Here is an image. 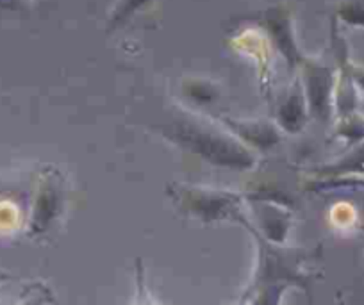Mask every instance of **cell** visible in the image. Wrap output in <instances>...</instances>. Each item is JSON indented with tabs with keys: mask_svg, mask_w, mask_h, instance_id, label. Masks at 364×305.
Masks as SVG:
<instances>
[{
	"mask_svg": "<svg viewBox=\"0 0 364 305\" xmlns=\"http://www.w3.org/2000/svg\"><path fill=\"white\" fill-rule=\"evenodd\" d=\"M240 225L250 232L257 247L254 280L243 294L247 305H281L289 287H299L309 293L313 273L306 264L314 257L313 250L269 243L254 229L248 216L240 220Z\"/></svg>",
	"mask_w": 364,
	"mask_h": 305,
	"instance_id": "6da1fadb",
	"label": "cell"
},
{
	"mask_svg": "<svg viewBox=\"0 0 364 305\" xmlns=\"http://www.w3.org/2000/svg\"><path fill=\"white\" fill-rule=\"evenodd\" d=\"M163 136L215 166L234 171H248L255 166V154L229 129L193 113L175 114L163 129Z\"/></svg>",
	"mask_w": 364,
	"mask_h": 305,
	"instance_id": "7a4b0ae2",
	"label": "cell"
},
{
	"mask_svg": "<svg viewBox=\"0 0 364 305\" xmlns=\"http://www.w3.org/2000/svg\"><path fill=\"white\" fill-rule=\"evenodd\" d=\"M166 193L182 215L200 220L204 223H240V220L247 216L243 213L247 195L232 191V189L173 182L168 186Z\"/></svg>",
	"mask_w": 364,
	"mask_h": 305,
	"instance_id": "3957f363",
	"label": "cell"
},
{
	"mask_svg": "<svg viewBox=\"0 0 364 305\" xmlns=\"http://www.w3.org/2000/svg\"><path fill=\"white\" fill-rule=\"evenodd\" d=\"M304 95L307 100L309 117L321 124H328L332 118V91H334V72L328 66L316 61H306L304 68Z\"/></svg>",
	"mask_w": 364,
	"mask_h": 305,
	"instance_id": "277c9868",
	"label": "cell"
},
{
	"mask_svg": "<svg viewBox=\"0 0 364 305\" xmlns=\"http://www.w3.org/2000/svg\"><path fill=\"white\" fill-rule=\"evenodd\" d=\"M250 203L252 218L250 223L264 240L275 245H286L289 227H291V211L277 200L269 198H252Z\"/></svg>",
	"mask_w": 364,
	"mask_h": 305,
	"instance_id": "5b68a950",
	"label": "cell"
},
{
	"mask_svg": "<svg viewBox=\"0 0 364 305\" xmlns=\"http://www.w3.org/2000/svg\"><path fill=\"white\" fill-rule=\"evenodd\" d=\"M223 125H227L236 138H240L248 149L269 150L277 146L282 139V131L279 125L268 120H234V118H223Z\"/></svg>",
	"mask_w": 364,
	"mask_h": 305,
	"instance_id": "8992f818",
	"label": "cell"
},
{
	"mask_svg": "<svg viewBox=\"0 0 364 305\" xmlns=\"http://www.w3.org/2000/svg\"><path fill=\"white\" fill-rule=\"evenodd\" d=\"M309 118V109H307V100L304 95V87L295 84L277 107V125L282 132L296 134L302 131Z\"/></svg>",
	"mask_w": 364,
	"mask_h": 305,
	"instance_id": "52a82bcc",
	"label": "cell"
},
{
	"mask_svg": "<svg viewBox=\"0 0 364 305\" xmlns=\"http://www.w3.org/2000/svg\"><path fill=\"white\" fill-rule=\"evenodd\" d=\"M316 173L320 177H325V181L345 178L346 175H363L364 177V141L352 145L348 152L339 156L332 163L318 166Z\"/></svg>",
	"mask_w": 364,
	"mask_h": 305,
	"instance_id": "ba28073f",
	"label": "cell"
},
{
	"mask_svg": "<svg viewBox=\"0 0 364 305\" xmlns=\"http://www.w3.org/2000/svg\"><path fill=\"white\" fill-rule=\"evenodd\" d=\"M55 203H58V193L52 188V182H43L40 193H38L36 203H34L31 234H41L48 229L55 216Z\"/></svg>",
	"mask_w": 364,
	"mask_h": 305,
	"instance_id": "9c48e42d",
	"label": "cell"
},
{
	"mask_svg": "<svg viewBox=\"0 0 364 305\" xmlns=\"http://www.w3.org/2000/svg\"><path fill=\"white\" fill-rule=\"evenodd\" d=\"M336 138L345 139L350 145L364 141V117L355 113H350L346 117L339 118L338 127H336Z\"/></svg>",
	"mask_w": 364,
	"mask_h": 305,
	"instance_id": "30bf717a",
	"label": "cell"
},
{
	"mask_svg": "<svg viewBox=\"0 0 364 305\" xmlns=\"http://www.w3.org/2000/svg\"><path fill=\"white\" fill-rule=\"evenodd\" d=\"M54 293L45 282H29L22 291L18 304L16 305H50L54 304Z\"/></svg>",
	"mask_w": 364,
	"mask_h": 305,
	"instance_id": "8fae6325",
	"label": "cell"
},
{
	"mask_svg": "<svg viewBox=\"0 0 364 305\" xmlns=\"http://www.w3.org/2000/svg\"><path fill=\"white\" fill-rule=\"evenodd\" d=\"M149 2H152V0H118L113 13H111L109 31H114L118 26L127 22L134 13H138L141 8H145Z\"/></svg>",
	"mask_w": 364,
	"mask_h": 305,
	"instance_id": "7c38bea8",
	"label": "cell"
},
{
	"mask_svg": "<svg viewBox=\"0 0 364 305\" xmlns=\"http://www.w3.org/2000/svg\"><path fill=\"white\" fill-rule=\"evenodd\" d=\"M134 277H136V294L132 305H163L150 294L149 287H146V277H145V266H143L141 259H136L134 266Z\"/></svg>",
	"mask_w": 364,
	"mask_h": 305,
	"instance_id": "4fadbf2b",
	"label": "cell"
},
{
	"mask_svg": "<svg viewBox=\"0 0 364 305\" xmlns=\"http://www.w3.org/2000/svg\"><path fill=\"white\" fill-rule=\"evenodd\" d=\"M338 16L350 26L364 27V0H345Z\"/></svg>",
	"mask_w": 364,
	"mask_h": 305,
	"instance_id": "5bb4252c",
	"label": "cell"
},
{
	"mask_svg": "<svg viewBox=\"0 0 364 305\" xmlns=\"http://www.w3.org/2000/svg\"><path fill=\"white\" fill-rule=\"evenodd\" d=\"M29 0H0V11H27Z\"/></svg>",
	"mask_w": 364,
	"mask_h": 305,
	"instance_id": "9a60e30c",
	"label": "cell"
},
{
	"mask_svg": "<svg viewBox=\"0 0 364 305\" xmlns=\"http://www.w3.org/2000/svg\"><path fill=\"white\" fill-rule=\"evenodd\" d=\"M321 184L327 186H363L364 188V178H334V181H323Z\"/></svg>",
	"mask_w": 364,
	"mask_h": 305,
	"instance_id": "2e32d148",
	"label": "cell"
},
{
	"mask_svg": "<svg viewBox=\"0 0 364 305\" xmlns=\"http://www.w3.org/2000/svg\"><path fill=\"white\" fill-rule=\"evenodd\" d=\"M350 73H352L353 82H357L364 90V68H363V66L350 65Z\"/></svg>",
	"mask_w": 364,
	"mask_h": 305,
	"instance_id": "e0dca14e",
	"label": "cell"
},
{
	"mask_svg": "<svg viewBox=\"0 0 364 305\" xmlns=\"http://www.w3.org/2000/svg\"><path fill=\"white\" fill-rule=\"evenodd\" d=\"M11 279V275L9 273H4V272H0V282H4V280Z\"/></svg>",
	"mask_w": 364,
	"mask_h": 305,
	"instance_id": "ac0fdd59",
	"label": "cell"
},
{
	"mask_svg": "<svg viewBox=\"0 0 364 305\" xmlns=\"http://www.w3.org/2000/svg\"><path fill=\"white\" fill-rule=\"evenodd\" d=\"M237 305H247V301H245L243 298H241V301H240V304H237Z\"/></svg>",
	"mask_w": 364,
	"mask_h": 305,
	"instance_id": "d6986e66",
	"label": "cell"
}]
</instances>
